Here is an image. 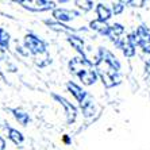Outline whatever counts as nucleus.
<instances>
[{
	"label": "nucleus",
	"mask_w": 150,
	"mask_h": 150,
	"mask_svg": "<svg viewBox=\"0 0 150 150\" xmlns=\"http://www.w3.org/2000/svg\"><path fill=\"white\" fill-rule=\"evenodd\" d=\"M77 4H79L81 8H84V10H89V8L92 7L91 1H77Z\"/></svg>",
	"instance_id": "17"
},
{
	"label": "nucleus",
	"mask_w": 150,
	"mask_h": 150,
	"mask_svg": "<svg viewBox=\"0 0 150 150\" xmlns=\"http://www.w3.org/2000/svg\"><path fill=\"white\" fill-rule=\"evenodd\" d=\"M53 15L58 19V21H69V19H72V18L76 16V12H73V11H65V10H56L54 12H53Z\"/></svg>",
	"instance_id": "5"
},
{
	"label": "nucleus",
	"mask_w": 150,
	"mask_h": 150,
	"mask_svg": "<svg viewBox=\"0 0 150 150\" xmlns=\"http://www.w3.org/2000/svg\"><path fill=\"white\" fill-rule=\"evenodd\" d=\"M68 87H69L70 91L73 92V95L77 98V100H80V101H83V100H84V92L81 91V89H80L79 87H77V85H74V84L70 83V84H68Z\"/></svg>",
	"instance_id": "10"
},
{
	"label": "nucleus",
	"mask_w": 150,
	"mask_h": 150,
	"mask_svg": "<svg viewBox=\"0 0 150 150\" xmlns=\"http://www.w3.org/2000/svg\"><path fill=\"white\" fill-rule=\"evenodd\" d=\"M58 100L61 101V103H62L64 107H65V110H67L68 120H69V122H73L74 118H76V110H74L73 107H72V105H70L69 103H68V101L65 100V99H59V98H58Z\"/></svg>",
	"instance_id": "9"
},
{
	"label": "nucleus",
	"mask_w": 150,
	"mask_h": 150,
	"mask_svg": "<svg viewBox=\"0 0 150 150\" xmlns=\"http://www.w3.org/2000/svg\"><path fill=\"white\" fill-rule=\"evenodd\" d=\"M145 70H146V74L150 77V58L146 61V64H145Z\"/></svg>",
	"instance_id": "20"
},
{
	"label": "nucleus",
	"mask_w": 150,
	"mask_h": 150,
	"mask_svg": "<svg viewBox=\"0 0 150 150\" xmlns=\"http://www.w3.org/2000/svg\"><path fill=\"white\" fill-rule=\"evenodd\" d=\"M26 43H27L28 49L31 50L33 53H43L45 47H43V43L39 42L37 38L31 37V35H28L27 38H26Z\"/></svg>",
	"instance_id": "3"
},
{
	"label": "nucleus",
	"mask_w": 150,
	"mask_h": 150,
	"mask_svg": "<svg viewBox=\"0 0 150 150\" xmlns=\"http://www.w3.org/2000/svg\"><path fill=\"white\" fill-rule=\"evenodd\" d=\"M91 26H92V28H93V30H96V31L101 33V34H107V35H108L110 26L107 25L105 22H103V21H93L91 23Z\"/></svg>",
	"instance_id": "6"
},
{
	"label": "nucleus",
	"mask_w": 150,
	"mask_h": 150,
	"mask_svg": "<svg viewBox=\"0 0 150 150\" xmlns=\"http://www.w3.org/2000/svg\"><path fill=\"white\" fill-rule=\"evenodd\" d=\"M137 34L139 35V47L145 53L150 54V30L146 26H139L135 30Z\"/></svg>",
	"instance_id": "1"
},
{
	"label": "nucleus",
	"mask_w": 150,
	"mask_h": 150,
	"mask_svg": "<svg viewBox=\"0 0 150 150\" xmlns=\"http://www.w3.org/2000/svg\"><path fill=\"white\" fill-rule=\"evenodd\" d=\"M8 43V34L4 31H0V45L6 46Z\"/></svg>",
	"instance_id": "15"
},
{
	"label": "nucleus",
	"mask_w": 150,
	"mask_h": 150,
	"mask_svg": "<svg viewBox=\"0 0 150 150\" xmlns=\"http://www.w3.org/2000/svg\"><path fill=\"white\" fill-rule=\"evenodd\" d=\"M98 16H99V21H107L111 18V11L110 8H107L104 4H99L98 6Z\"/></svg>",
	"instance_id": "7"
},
{
	"label": "nucleus",
	"mask_w": 150,
	"mask_h": 150,
	"mask_svg": "<svg viewBox=\"0 0 150 150\" xmlns=\"http://www.w3.org/2000/svg\"><path fill=\"white\" fill-rule=\"evenodd\" d=\"M123 33H125V27H123L122 25L116 23V25H114V26H111V27H110L108 37L114 42H115L116 45H122V43H120V41H119V37H120Z\"/></svg>",
	"instance_id": "2"
},
{
	"label": "nucleus",
	"mask_w": 150,
	"mask_h": 150,
	"mask_svg": "<svg viewBox=\"0 0 150 150\" xmlns=\"http://www.w3.org/2000/svg\"><path fill=\"white\" fill-rule=\"evenodd\" d=\"M10 137L14 142H16V143L22 142V135H21V133H18L16 130H10Z\"/></svg>",
	"instance_id": "13"
},
{
	"label": "nucleus",
	"mask_w": 150,
	"mask_h": 150,
	"mask_svg": "<svg viewBox=\"0 0 150 150\" xmlns=\"http://www.w3.org/2000/svg\"><path fill=\"white\" fill-rule=\"evenodd\" d=\"M120 47L123 49V54H125L126 57H133L134 54H135V46L131 45L127 39H125V41L122 42Z\"/></svg>",
	"instance_id": "8"
},
{
	"label": "nucleus",
	"mask_w": 150,
	"mask_h": 150,
	"mask_svg": "<svg viewBox=\"0 0 150 150\" xmlns=\"http://www.w3.org/2000/svg\"><path fill=\"white\" fill-rule=\"evenodd\" d=\"M69 41H70V43L76 47L77 50H80V52H83V47H84V45H83V41H81L79 37H69Z\"/></svg>",
	"instance_id": "12"
},
{
	"label": "nucleus",
	"mask_w": 150,
	"mask_h": 150,
	"mask_svg": "<svg viewBox=\"0 0 150 150\" xmlns=\"http://www.w3.org/2000/svg\"><path fill=\"white\" fill-rule=\"evenodd\" d=\"M125 3H114V7H112V12L115 15L120 14L123 11V8H125V6H123Z\"/></svg>",
	"instance_id": "14"
},
{
	"label": "nucleus",
	"mask_w": 150,
	"mask_h": 150,
	"mask_svg": "<svg viewBox=\"0 0 150 150\" xmlns=\"http://www.w3.org/2000/svg\"><path fill=\"white\" fill-rule=\"evenodd\" d=\"M80 79L85 84H92L95 81V79H96V74H95L92 70H91V72H84V73L80 74Z\"/></svg>",
	"instance_id": "11"
},
{
	"label": "nucleus",
	"mask_w": 150,
	"mask_h": 150,
	"mask_svg": "<svg viewBox=\"0 0 150 150\" xmlns=\"http://www.w3.org/2000/svg\"><path fill=\"white\" fill-rule=\"evenodd\" d=\"M16 118L19 119V120H22L23 123L27 122V115H26L25 112H22V111H16Z\"/></svg>",
	"instance_id": "16"
},
{
	"label": "nucleus",
	"mask_w": 150,
	"mask_h": 150,
	"mask_svg": "<svg viewBox=\"0 0 150 150\" xmlns=\"http://www.w3.org/2000/svg\"><path fill=\"white\" fill-rule=\"evenodd\" d=\"M21 4H25L26 7L31 10H46L53 6L52 1H42V0H35V1H21Z\"/></svg>",
	"instance_id": "4"
},
{
	"label": "nucleus",
	"mask_w": 150,
	"mask_h": 150,
	"mask_svg": "<svg viewBox=\"0 0 150 150\" xmlns=\"http://www.w3.org/2000/svg\"><path fill=\"white\" fill-rule=\"evenodd\" d=\"M49 26L52 28H56V30H67V28H65V26L59 25V23H49Z\"/></svg>",
	"instance_id": "18"
},
{
	"label": "nucleus",
	"mask_w": 150,
	"mask_h": 150,
	"mask_svg": "<svg viewBox=\"0 0 150 150\" xmlns=\"http://www.w3.org/2000/svg\"><path fill=\"white\" fill-rule=\"evenodd\" d=\"M129 4H131L133 7H142L143 4H145V1H127Z\"/></svg>",
	"instance_id": "19"
},
{
	"label": "nucleus",
	"mask_w": 150,
	"mask_h": 150,
	"mask_svg": "<svg viewBox=\"0 0 150 150\" xmlns=\"http://www.w3.org/2000/svg\"><path fill=\"white\" fill-rule=\"evenodd\" d=\"M3 147H4V141L0 138V150H3Z\"/></svg>",
	"instance_id": "21"
},
{
	"label": "nucleus",
	"mask_w": 150,
	"mask_h": 150,
	"mask_svg": "<svg viewBox=\"0 0 150 150\" xmlns=\"http://www.w3.org/2000/svg\"><path fill=\"white\" fill-rule=\"evenodd\" d=\"M0 31H1V30H0Z\"/></svg>",
	"instance_id": "22"
}]
</instances>
